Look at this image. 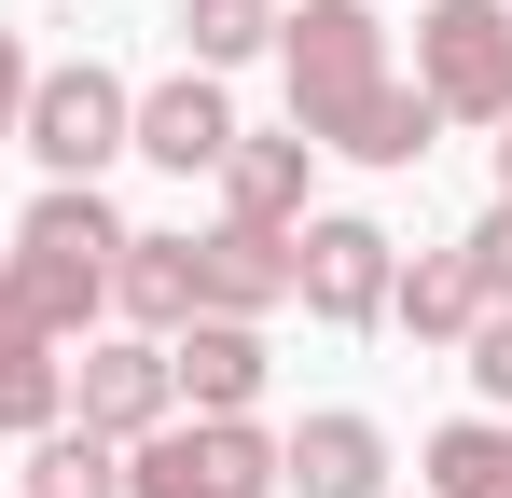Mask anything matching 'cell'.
I'll use <instances>...</instances> for the list:
<instances>
[{
    "label": "cell",
    "mask_w": 512,
    "mask_h": 498,
    "mask_svg": "<svg viewBox=\"0 0 512 498\" xmlns=\"http://www.w3.org/2000/svg\"><path fill=\"white\" fill-rule=\"evenodd\" d=\"M28 498H125V457L97 429H42L28 443Z\"/></svg>",
    "instance_id": "2e32d148"
},
{
    "label": "cell",
    "mask_w": 512,
    "mask_h": 498,
    "mask_svg": "<svg viewBox=\"0 0 512 498\" xmlns=\"http://www.w3.org/2000/svg\"><path fill=\"white\" fill-rule=\"evenodd\" d=\"M429 111L416 83H388V28L360 0H305L291 14V139L319 153H360V166H429Z\"/></svg>",
    "instance_id": "6da1fadb"
},
{
    "label": "cell",
    "mask_w": 512,
    "mask_h": 498,
    "mask_svg": "<svg viewBox=\"0 0 512 498\" xmlns=\"http://www.w3.org/2000/svg\"><path fill=\"white\" fill-rule=\"evenodd\" d=\"M291 291H305V319H333V332L388 319V236L374 222H305L291 236Z\"/></svg>",
    "instance_id": "8992f818"
},
{
    "label": "cell",
    "mask_w": 512,
    "mask_h": 498,
    "mask_svg": "<svg viewBox=\"0 0 512 498\" xmlns=\"http://www.w3.org/2000/svg\"><path fill=\"white\" fill-rule=\"evenodd\" d=\"M111 249H125V222L97 208V180H56V194L14 222V249H0V346H14V332H28V346L84 332L97 291H111Z\"/></svg>",
    "instance_id": "7a4b0ae2"
},
{
    "label": "cell",
    "mask_w": 512,
    "mask_h": 498,
    "mask_svg": "<svg viewBox=\"0 0 512 498\" xmlns=\"http://www.w3.org/2000/svg\"><path fill=\"white\" fill-rule=\"evenodd\" d=\"M56 415H70V360L14 332V346H0V429H28V443H42Z\"/></svg>",
    "instance_id": "e0dca14e"
},
{
    "label": "cell",
    "mask_w": 512,
    "mask_h": 498,
    "mask_svg": "<svg viewBox=\"0 0 512 498\" xmlns=\"http://www.w3.org/2000/svg\"><path fill=\"white\" fill-rule=\"evenodd\" d=\"M277 485L291 498H374L388 485V429H374V415H305V429L277 443Z\"/></svg>",
    "instance_id": "9c48e42d"
},
{
    "label": "cell",
    "mask_w": 512,
    "mask_h": 498,
    "mask_svg": "<svg viewBox=\"0 0 512 498\" xmlns=\"http://www.w3.org/2000/svg\"><path fill=\"white\" fill-rule=\"evenodd\" d=\"M499 208H512V139H499Z\"/></svg>",
    "instance_id": "7402d4cb"
},
{
    "label": "cell",
    "mask_w": 512,
    "mask_h": 498,
    "mask_svg": "<svg viewBox=\"0 0 512 498\" xmlns=\"http://www.w3.org/2000/svg\"><path fill=\"white\" fill-rule=\"evenodd\" d=\"M429 498H512V429H499V415L429 429Z\"/></svg>",
    "instance_id": "9a60e30c"
},
{
    "label": "cell",
    "mask_w": 512,
    "mask_h": 498,
    "mask_svg": "<svg viewBox=\"0 0 512 498\" xmlns=\"http://www.w3.org/2000/svg\"><path fill=\"white\" fill-rule=\"evenodd\" d=\"M180 28H194V70H236V56L277 42V0H194Z\"/></svg>",
    "instance_id": "ac0fdd59"
},
{
    "label": "cell",
    "mask_w": 512,
    "mask_h": 498,
    "mask_svg": "<svg viewBox=\"0 0 512 498\" xmlns=\"http://www.w3.org/2000/svg\"><path fill=\"white\" fill-rule=\"evenodd\" d=\"M111 305L139 332H180L194 319V236H125L111 249Z\"/></svg>",
    "instance_id": "4fadbf2b"
},
{
    "label": "cell",
    "mask_w": 512,
    "mask_h": 498,
    "mask_svg": "<svg viewBox=\"0 0 512 498\" xmlns=\"http://www.w3.org/2000/svg\"><path fill=\"white\" fill-rule=\"evenodd\" d=\"M167 388H180L194 415H250V388H263V332H250V319H180Z\"/></svg>",
    "instance_id": "8fae6325"
},
{
    "label": "cell",
    "mask_w": 512,
    "mask_h": 498,
    "mask_svg": "<svg viewBox=\"0 0 512 498\" xmlns=\"http://www.w3.org/2000/svg\"><path fill=\"white\" fill-rule=\"evenodd\" d=\"M125 125H139V97L97 70V56H70V70H28V125L14 139L56 166V180H97V166L125 153Z\"/></svg>",
    "instance_id": "5b68a950"
},
{
    "label": "cell",
    "mask_w": 512,
    "mask_h": 498,
    "mask_svg": "<svg viewBox=\"0 0 512 498\" xmlns=\"http://www.w3.org/2000/svg\"><path fill=\"white\" fill-rule=\"evenodd\" d=\"M28 125V56H14V28H0V139Z\"/></svg>",
    "instance_id": "44dd1931"
},
{
    "label": "cell",
    "mask_w": 512,
    "mask_h": 498,
    "mask_svg": "<svg viewBox=\"0 0 512 498\" xmlns=\"http://www.w3.org/2000/svg\"><path fill=\"white\" fill-rule=\"evenodd\" d=\"M263 305H291V236H263V222L194 236V319H263Z\"/></svg>",
    "instance_id": "ba28073f"
},
{
    "label": "cell",
    "mask_w": 512,
    "mask_h": 498,
    "mask_svg": "<svg viewBox=\"0 0 512 498\" xmlns=\"http://www.w3.org/2000/svg\"><path fill=\"white\" fill-rule=\"evenodd\" d=\"M70 402H84V429L97 443H125V429H167V346H153V332H111V346H84V360H70Z\"/></svg>",
    "instance_id": "52a82bcc"
},
{
    "label": "cell",
    "mask_w": 512,
    "mask_h": 498,
    "mask_svg": "<svg viewBox=\"0 0 512 498\" xmlns=\"http://www.w3.org/2000/svg\"><path fill=\"white\" fill-rule=\"evenodd\" d=\"M471 388H485V402H512V305H485V319H471Z\"/></svg>",
    "instance_id": "d6986e66"
},
{
    "label": "cell",
    "mask_w": 512,
    "mask_h": 498,
    "mask_svg": "<svg viewBox=\"0 0 512 498\" xmlns=\"http://www.w3.org/2000/svg\"><path fill=\"white\" fill-rule=\"evenodd\" d=\"M388 305H402L416 332H471L485 305H499V291H485V249H471V236L416 249V277H388Z\"/></svg>",
    "instance_id": "7c38bea8"
},
{
    "label": "cell",
    "mask_w": 512,
    "mask_h": 498,
    "mask_svg": "<svg viewBox=\"0 0 512 498\" xmlns=\"http://www.w3.org/2000/svg\"><path fill=\"white\" fill-rule=\"evenodd\" d=\"M471 249H485V291L512 305V208H485V222H471Z\"/></svg>",
    "instance_id": "ffe728a7"
},
{
    "label": "cell",
    "mask_w": 512,
    "mask_h": 498,
    "mask_svg": "<svg viewBox=\"0 0 512 498\" xmlns=\"http://www.w3.org/2000/svg\"><path fill=\"white\" fill-rule=\"evenodd\" d=\"M125 153L180 166V180H194V166H222V153H236V111H222V83H208V70L153 83V97H139V125H125Z\"/></svg>",
    "instance_id": "30bf717a"
},
{
    "label": "cell",
    "mask_w": 512,
    "mask_h": 498,
    "mask_svg": "<svg viewBox=\"0 0 512 498\" xmlns=\"http://www.w3.org/2000/svg\"><path fill=\"white\" fill-rule=\"evenodd\" d=\"M125 498H277V443L250 415H194V429H139Z\"/></svg>",
    "instance_id": "277c9868"
},
{
    "label": "cell",
    "mask_w": 512,
    "mask_h": 498,
    "mask_svg": "<svg viewBox=\"0 0 512 498\" xmlns=\"http://www.w3.org/2000/svg\"><path fill=\"white\" fill-rule=\"evenodd\" d=\"M305 153H319V139H236V153H222V194H236V222H263V236H277V222L305 208Z\"/></svg>",
    "instance_id": "5bb4252c"
},
{
    "label": "cell",
    "mask_w": 512,
    "mask_h": 498,
    "mask_svg": "<svg viewBox=\"0 0 512 498\" xmlns=\"http://www.w3.org/2000/svg\"><path fill=\"white\" fill-rule=\"evenodd\" d=\"M416 97L443 125H512V14L499 0H429L416 14Z\"/></svg>",
    "instance_id": "3957f363"
}]
</instances>
